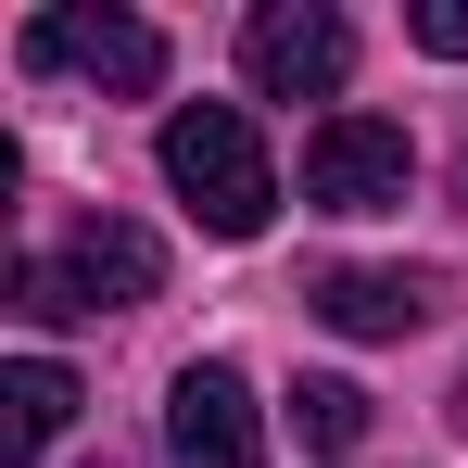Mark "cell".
Here are the masks:
<instances>
[{
    "label": "cell",
    "mask_w": 468,
    "mask_h": 468,
    "mask_svg": "<svg viewBox=\"0 0 468 468\" xmlns=\"http://www.w3.org/2000/svg\"><path fill=\"white\" fill-rule=\"evenodd\" d=\"M165 443H177V468H253V392H240V367H177V392H165Z\"/></svg>",
    "instance_id": "8992f818"
},
{
    "label": "cell",
    "mask_w": 468,
    "mask_h": 468,
    "mask_svg": "<svg viewBox=\"0 0 468 468\" xmlns=\"http://www.w3.org/2000/svg\"><path fill=\"white\" fill-rule=\"evenodd\" d=\"M405 26H418V51H443V64H468V0H418Z\"/></svg>",
    "instance_id": "30bf717a"
},
{
    "label": "cell",
    "mask_w": 468,
    "mask_h": 468,
    "mask_svg": "<svg viewBox=\"0 0 468 468\" xmlns=\"http://www.w3.org/2000/svg\"><path fill=\"white\" fill-rule=\"evenodd\" d=\"M165 190L216 240H253L279 216V165H266V140H253L240 101H177V114H165Z\"/></svg>",
    "instance_id": "6da1fadb"
},
{
    "label": "cell",
    "mask_w": 468,
    "mask_h": 468,
    "mask_svg": "<svg viewBox=\"0 0 468 468\" xmlns=\"http://www.w3.org/2000/svg\"><path fill=\"white\" fill-rule=\"evenodd\" d=\"M26 64L38 77H89V89H114V101H153L165 89V26L101 13V0H64V13L26 26Z\"/></svg>",
    "instance_id": "3957f363"
},
{
    "label": "cell",
    "mask_w": 468,
    "mask_h": 468,
    "mask_svg": "<svg viewBox=\"0 0 468 468\" xmlns=\"http://www.w3.org/2000/svg\"><path fill=\"white\" fill-rule=\"evenodd\" d=\"M431 304H443V292H431L418 266H329V279H316V316H329L342 342H405Z\"/></svg>",
    "instance_id": "52a82bcc"
},
{
    "label": "cell",
    "mask_w": 468,
    "mask_h": 468,
    "mask_svg": "<svg viewBox=\"0 0 468 468\" xmlns=\"http://www.w3.org/2000/svg\"><path fill=\"white\" fill-rule=\"evenodd\" d=\"M240 77L266 89V101H329V89L355 77V26L329 0H266L240 26Z\"/></svg>",
    "instance_id": "5b68a950"
},
{
    "label": "cell",
    "mask_w": 468,
    "mask_h": 468,
    "mask_svg": "<svg viewBox=\"0 0 468 468\" xmlns=\"http://www.w3.org/2000/svg\"><path fill=\"white\" fill-rule=\"evenodd\" d=\"M292 431H304L316 456H355L367 443V392L355 380H292Z\"/></svg>",
    "instance_id": "9c48e42d"
},
{
    "label": "cell",
    "mask_w": 468,
    "mask_h": 468,
    "mask_svg": "<svg viewBox=\"0 0 468 468\" xmlns=\"http://www.w3.org/2000/svg\"><path fill=\"white\" fill-rule=\"evenodd\" d=\"M153 292H165V240L127 229V216H89L64 253H26L13 266V304L26 316H127V304H153Z\"/></svg>",
    "instance_id": "7a4b0ae2"
},
{
    "label": "cell",
    "mask_w": 468,
    "mask_h": 468,
    "mask_svg": "<svg viewBox=\"0 0 468 468\" xmlns=\"http://www.w3.org/2000/svg\"><path fill=\"white\" fill-rule=\"evenodd\" d=\"M64 418H77V380H64L51 355H13V367H0V456L64 443Z\"/></svg>",
    "instance_id": "ba28073f"
},
{
    "label": "cell",
    "mask_w": 468,
    "mask_h": 468,
    "mask_svg": "<svg viewBox=\"0 0 468 468\" xmlns=\"http://www.w3.org/2000/svg\"><path fill=\"white\" fill-rule=\"evenodd\" d=\"M405 190H418V140L392 114H329L304 140V203L316 216H392Z\"/></svg>",
    "instance_id": "277c9868"
}]
</instances>
